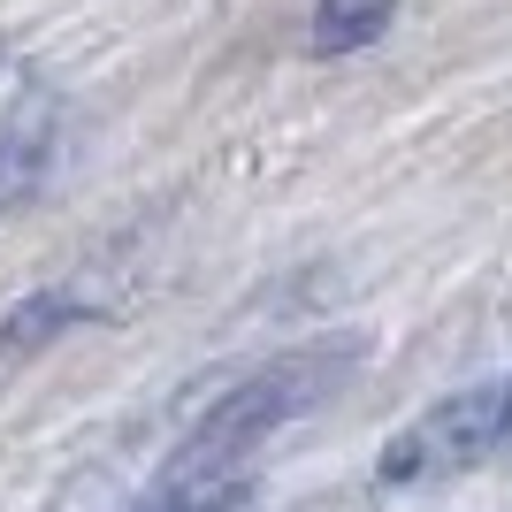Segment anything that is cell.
I'll return each mask as SVG.
<instances>
[{
	"label": "cell",
	"mask_w": 512,
	"mask_h": 512,
	"mask_svg": "<svg viewBox=\"0 0 512 512\" xmlns=\"http://www.w3.org/2000/svg\"><path fill=\"white\" fill-rule=\"evenodd\" d=\"M352 375H360V337H321V344H299V352L268 360L260 375H245L237 390H222V398L199 413V428L176 444L169 474H184V482H237V467H245L276 428H291L314 406H329Z\"/></svg>",
	"instance_id": "cell-1"
},
{
	"label": "cell",
	"mask_w": 512,
	"mask_h": 512,
	"mask_svg": "<svg viewBox=\"0 0 512 512\" xmlns=\"http://www.w3.org/2000/svg\"><path fill=\"white\" fill-rule=\"evenodd\" d=\"M505 444H512V375H497V383L451 390V398H436L421 421H406L383 444L375 474H383V482H436V474L482 467V459L505 451Z\"/></svg>",
	"instance_id": "cell-2"
},
{
	"label": "cell",
	"mask_w": 512,
	"mask_h": 512,
	"mask_svg": "<svg viewBox=\"0 0 512 512\" xmlns=\"http://www.w3.org/2000/svg\"><path fill=\"white\" fill-rule=\"evenodd\" d=\"M54 153H62V100L46 85H23L16 100L0 107V214L31 207L46 192Z\"/></svg>",
	"instance_id": "cell-3"
},
{
	"label": "cell",
	"mask_w": 512,
	"mask_h": 512,
	"mask_svg": "<svg viewBox=\"0 0 512 512\" xmlns=\"http://www.w3.org/2000/svg\"><path fill=\"white\" fill-rule=\"evenodd\" d=\"M69 321H92V299L62 291V283H46V291L16 299L8 314H0V360H23V352H39V344H54V337L69 329Z\"/></svg>",
	"instance_id": "cell-4"
},
{
	"label": "cell",
	"mask_w": 512,
	"mask_h": 512,
	"mask_svg": "<svg viewBox=\"0 0 512 512\" xmlns=\"http://www.w3.org/2000/svg\"><path fill=\"white\" fill-rule=\"evenodd\" d=\"M390 16H398V0H321L314 8V54L329 62V54H360V46H375L390 31Z\"/></svg>",
	"instance_id": "cell-5"
}]
</instances>
